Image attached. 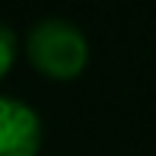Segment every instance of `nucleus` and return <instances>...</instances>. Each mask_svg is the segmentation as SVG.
<instances>
[{"mask_svg":"<svg viewBox=\"0 0 156 156\" xmlns=\"http://www.w3.org/2000/svg\"><path fill=\"white\" fill-rule=\"evenodd\" d=\"M16 54H19V35L13 32L10 23L0 19V80L10 73V67L16 64Z\"/></svg>","mask_w":156,"mask_h":156,"instance_id":"3","label":"nucleus"},{"mask_svg":"<svg viewBox=\"0 0 156 156\" xmlns=\"http://www.w3.org/2000/svg\"><path fill=\"white\" fill-rule=\"evenodd\" d=\"M41 140V115L29 102L0 93V156H38Z\"/></svg>","mask_w":156,"mask_h":156,"instance_id":"2","label":"nucleus"},{"mask_svg":"<svg viewBox=\"0 0 156 156\" xmlns=\"http://www.w3.org/2000/svg\"><path fill=\"white\" fill-rule=\"evenodd\" d=\"M23 51L48 80H76L89 64V38L67 16H41L26 32Z\"/></svg>","mask_w":156,"mask_h":156,"instance_id":"1","label":"nucleus"}]
</instances>
